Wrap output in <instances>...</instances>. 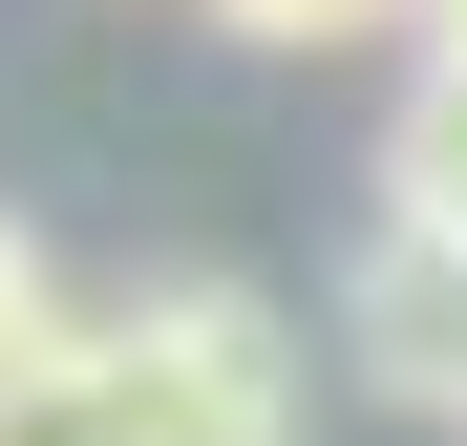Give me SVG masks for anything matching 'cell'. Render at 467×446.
<instances>
[{"mask_svg": "<svg viewBox=\"0 0 467 446\" xmlns=\"http://www.w3.org/2000/svg\"><path fill=\"white\" fill-rule=\"evenodd\" d=\"M425 64H467V0H425Z\"/></svg>", "mask_w": 467, "mask_h": 446, "instance_id": "cell-7", "label": "cell"}, {"mask_svg": "<svg viewBox=\"0 0 467 446\" xmlns=\"http://www.w3.org/2000/svg\"><path fill=\"white\" fill-rule=\"evenodd\" d=\"M64 340H86V297H64V255L22 234V213H0V383H43Z\"/></svg>", "mask_w": 467, "mask_h": 446, "instance_id": "cell-4", "label": "cell"}, {"mask_svg": "<svg viewBox=\"0 0 467 446\" xmlns=\"http://www.w3.org/2000/svg\"><path fill=\"white\" fill-rule=\"evenodd\" d=\"M234 43H276V64H319V43H404L425 0H213Z\"/></svg>", "mask_w": 467, "mask_h": 446, "instance_id": "cell-5", "label": "cell"}, {"mask_svg": "<svg viewBox=\"0 0 467 446\" xmlns=\"http://www.w3.org/2000/svg\"><path fill=\"white\" fill-rule=\"evenodd\" d=\"M382 234H425V255H467V64H404V107H382Z\"/></svg>", "mask_w": 467, "mask_h": 446, "instance_id": "cell-3", "label": "cell"}, {"mask_svg": "<svg viewBox=\"0 0 467 446\" xmlns=\"http://www.w3.org/2000/svg\"><path fill=\"white\" fill-rule=\"evenodd\" d=\"M0 446H107V404H86V340H64L43 383H0Z\"/></svg>", "mask_w": 467, "mask_h": 446, "instance_id": "cell-6", "label": "cell"}, {"mask_svg": "<svg viewBox=\"0 0 467 446\" xmlns=\"http://www.w3.org/2000/svg\"><path fill=\"white\" fill-rule=\"evenodd\" d=\"M340 361H361L404 425H446V446H467V255L361 234V255H340Z\"/></svg>", "mask_w": 467, "mask_h": 446, "instance_id": "cell-2", "label": "cell"}, {"mask_svg": "<svg viewBox=\"0 0 467 446\" xmlns=\"http://www.w3.org/2000/svg\"><path fill=\"white\" fill-rule=\"evenodd\" d=\"M107 446H297V319L255 276H128L86 319Z\"/></svg>", "mask_w": 467, "mask_h": 446, "instance_id": "cell-1", "label": "cell"}]
</instances>
